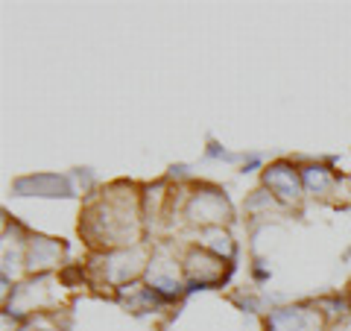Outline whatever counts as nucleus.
I'll use <instances>...</instances> for the list:
<instances>
[{
	"label": "nucleus",
	"instance_id": "f257e3e1",
	"mask_svg": "<svg viewBox=\"0 0 351 331\" xmlns=\"http://www.w3.org/2000/svg\"><path fill=\"white\" fill-rule=\"evenodd\" d=\"M263 185L269 187L272 194L284 203H293L299 200V191H302V182H299V173H295L287 161H276L263 170Z\"/></svg>",
	"mask_w": 351,
	"mask_h": 331
},
{
	"label": "nucleus",
	"instance_id": "f03ea898",
	"mask_svg": "<svg viewBox=\"0 0 351 331\" xmlns=\"http://www.w3.org/2000/svg\"><path fill=\"white\" fill-rule=\"evenodd\" d=\"M267 331H322L319 314L307 308H281L267 319Z\"/></svg>",
	"mask_w": 351,
	"mask_h": 331
},
{
	"label": "nucleus",
	"instance_id": "7ed1b4c3",
	"mask_svg": "<svg viewBox=\"0 0 351 331\" xmlns=\"http://www.w3.org/2000/svg\"><path fill=\"white\" fill-rule=\"evenodd\" d=\"M188 214H191V220H196V223H217L219 217L228 214V205L219 194H196L191 200Z\"/></svg>",
	"mask_w": 351,
	"mask_h": 331
},
{
	"label": "nucleus",
	"instance_id": "20e7f679",
	"mask_svg": "<svg viewBox=\"0 0 351 331\" xmlns=\"http://www.w3.org/2000/svg\"><path fill=\"white\" fill-rule=\"evenodd\" d=\"M59 261V244L56 240H47V238H36L29 244V267L32 270H44V267H53Z\"/></svg>",
	"mask_w": 351,
	"mask_h": 331
},
{
	"label": "nucleus",
	"instance_id": "39448f33",
	"mask_svg": "<svg viewBox=\"0 0 351 331\" xmlns=\"http://www.w3.org/2000/svg\"><path fill=\"white\" fill-rule=\"evenodd\" d=\"M302 182L311 194H325L331 187V170L319 168V164H304L302 168Z\"/></svg>",
	"mask_w": 351,
	"mask_h": 331
},
{
	"label": "nucleus",
	"instance_id": "423d86ee",
	"mask_svg": "<svg viewBox=\"0 0 351 331\" xmlns=\"http://www.w3.org/2000/svg\"><path fill=\"white\" fill-rule=\"evenodd\" d=\"M205 238H208V247H211V249L217 252V255L232 258L234 247H232V238H228L223 229H208V231H205Z\"/></svg>",
	"mask_w": 351,
	"mask_h": 331
}]
</instances>
